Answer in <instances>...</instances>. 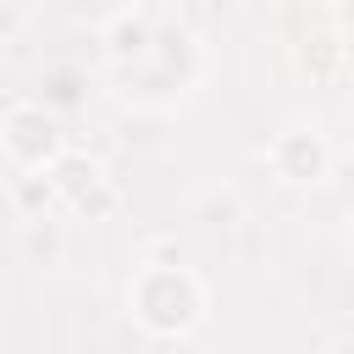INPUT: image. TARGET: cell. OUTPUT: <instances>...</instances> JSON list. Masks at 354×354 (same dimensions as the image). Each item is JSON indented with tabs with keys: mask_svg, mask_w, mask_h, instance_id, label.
<instances>
[{
	"mask_svg": "<svg viewBox=\"0 0 354 354\" xmlns=\"http://www.w3.org/2000/svg\"><path fill=\"white\" fill-rule=\"evenodd\" d=\"M127 315H133L138 332H149L160 343H183V337H194L205 326L210 288L183 260H144L127 277Z\"/></svg>",
	"mask_w": 354,
	"mask_h": 354,
	"instance_id": "cell-1",
	"label": "cell"
},
{
	"mask_svg": "<svg viewBox=\"0 0 354 354\" xmlns=\"http://www.w3.org/2000/svg\"><path fill=\"white\" fill-rule=\"evenodd\" d=\"M66 149L72 144L61 133V116L39 100H17L0 111V155L11 160V171H50Z\"/></svg>",
	"mask_w": 354,
	"mask_h": 354,
	"instance_id": "cell-2",
	"label": "cell"
},
{
	"mask_svg": "<svg viewBox=\"0 0 354 354\" xmlns=\"http://www.w3.org/2000/svg\"><path fill=\"white\" fill-rule=\"evenodd\" d=\"M44 177H50V188H55V205H61L72 221H111L116 205H122L116 177H111L105 160L88 155V149H66Z\"/></svg>",
	"mask_w": 354,
	"mask_h": 354,
	"instance_id": "cell-3",
	"label": "cell"
},
{
	"mask_svg": "<svg viewBox=\"0 0 354 354\" xmlns=\"http://www.w3.org/2000/svg\"><path fill=\"white\" fill-rule=\"evenodd\" d=\"M266 166L282 188H321L337 166V149L326 138V127L315 122H288L282 133H271L266 144Z\"/></svg>",
	"mask_w": 354,
	"mask_h": 354,
	"instance_id": "cell-4",
	"label": "cell"
},
{
	"mask_svg": "<svg viewBox=\"0 0 354 354\" xmlns=\"http://www.w3.org/2000/svg\"><path fill=\"white\" fill-rule=\"evenodd\" d=\"M155 39H160V17H155L149 6H116V11L100 22V44H105V61H111L116 72L144 66L149 50H155Z\"/></svg>",
	"mask_w": 354,
	"mask_h": 354,
	"instance_id": "cell-5",
	"label": "cell"
},
{
	"mask_svg": "<svg viewBox=\"0 0 354 354\" xmlns=\"http://www.w3.org/2000/svg\"><path fill=\"white\" fill-rule=\"evenodd\" d=\"M11 199H17V210L33 216V221H44L50 210H61V205H55V188H50L44 171H17V177H11Z\"/></svg>",
	"mask_w": 354,
	"mask_h": 354,
	"instance_id": "cell-6",
	"label": "cell"
},
{
	"mask_svg": "<svg viewBox=\"0 0 354 354\" xmlns=\"http://www.w3.org/2000/svg\"><path fill=\"white\" fill-rule=\"evenodd\" d=\"M326 11H332V33L354 50V0H326Z\"/></svg>",
	"mask_w": 354,
	"mask_h": 354,
	"instance_id": "cell-7",
	"label": "cell"
},
{
	"mask_svg": "<svg viewBox=\"0 0 354 354\" xmlns=\"http://www.w3.org/2000/svg\"><path fill=\"white\" fill-rule=\"evenodd\" d=\"M348 243H354V227H348Z\"/></svg>",
	"mask_w": 354,
	"mask_h": 354,
	"instance_id": "cell-8",
	"label": "cell"
}]
</instances>
